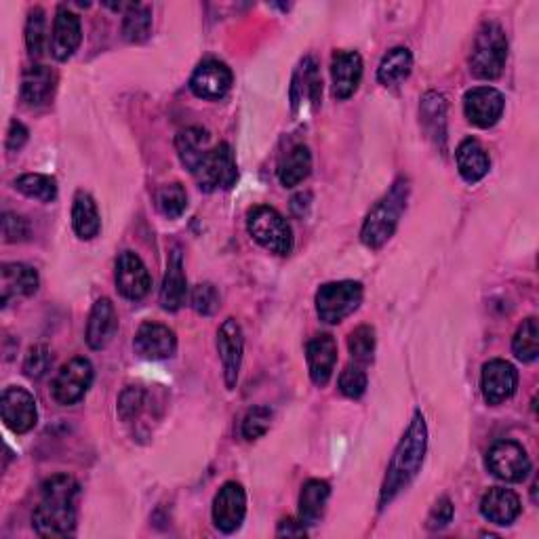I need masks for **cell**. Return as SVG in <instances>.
<instances>
[{"label": "cell", "mask_w": 539, "mask_h": 539, "mask_svg": "<svg viewBox=\"0 0 539 539\" xmlns=\"http://www.w3.org/2000/svg\"><path fill=\"white\" fill-rule=\"evenodd\" d=\"M81 487L68 474H55L41 487L32 525L41 537H68L76 529V502Z\"/></svg>", "instance_id": "6da1fadb"}, {"label": "cell", "mask_w": 539, "mask_h": 539, "mask_svg": "<svg viewBox=\"0 0 539 539\" xmlns=\"http://www.w3.org/2000/svg\"><path fill=\"white\" fill-rule=\"evenodd\" d=\"M428 447V426L422 411H415L407 432L403 434L401 443L396 445L390 466L384 478L382 493H379V508H386L392 499L407 489L415 476L422 472L424 457Z\"/></svg>", "instance_id": "7a4b0ae2"}, {"label": "cell", "mask_w": 539, "mask_h": 539, "mask_svg": "<svg viewBox=\"0 0 539 539\" xmlns=\"http://www.w3.org/2000/svg\"><path fill=\"white\" fill-rule=\"evenodd\" d=\"M409 190L411 188L405 177L396 179L390 192L369 211L363 230H361V241L365 247L377 251L394 236L398 224H401V217L407 209Z\"/></svg>", "instance_id": "3957f363"}, {"label": "cell", "mask_w": 539, "mask_h": 539, "mask_svg": "<svg viewBox=\"0 0 539 539\" xmlns=\"http://www.w3.org/2000/svg\"><path fill=\"white\" fill-rule=\"evenodd\" d=\"M508 59V38L504 28L497 22H485L476 32L472 53H470V72L481 81H495L502 76Z\"/></svg>", "instance_id": "277c9868"}, {"label": "cell", "mask_w": 539, "mask_h": 539, "mask_svg": "<svg viewBox=\"0 0 539 539\" xmlns=\"http://www.w3.org/2000/svg\"><path fill=\"white\" fill-rule=\"evenodd\" d=\"M247 230L257 245L274 255H289L293 251V230L274 207H251L247 213Z\"/></svg>", "instance_id": "5b68a950"}, {"label": "cell", "mask_w": 539, "mask_h": 539, "mask_svg": "<svg viewBox=\"0 0 539 539\" xmlns=\"http://www.w3.org/2000/svg\"><path fill=\"white\" fill-rule=\"evenodd\" d=\"M365 289L358 281L327 283L316 291V314L325 325H339L363 304Z\"/></svg>", "instance_id": "8992f818"}, {"label": "cell", "mask_w": 539, "mask_h": 539, "mask_svg": "<svg viewBox=\"0 0 539 539\" xmlns=\"http://www.w3.org/2000/svg\"><path fill=\"white\" fill-rule=\"evenodd\" d=\"M192 175L196 179L198 188H201L203 192L230 190L238 179L236 158L230 144L222 142L217 146H211V150L205 154L201 165L194 169Z\"/></svg>", "instance_id": "52a82bcc"}, {"label": "cell", "mask_w": 539, "mask_h": 539, "mask_svg": "<svg viewBox=\"0 0 539 539\" xmlns=\"http://www.w3.org/2000/svg\"><path fill=\"white\" fill-rule=\"evenodd\" d=\"M93 365L91 361L83 356H76L72 361H68L53 379V398L64 407L76 405L78 401H83L85 394L89 392L93 384Z\"/></svg>", "instance_id": "ba28073f"}, {"label": "cell", "mask_w": 539, "mask_h": 539, "mask_svg": "<svg viewBox=\"0 0 539 539\" xmlns=\"http://www.w3.org/2000/svg\"><path fill=\"white\" fill-rule=\"evenodd\" d=\"M487 466L493 476L506 483H523L531 474V459L516 441H497L487 453Z\"/></svg>", "instance_id": "9c48e42d"}, {"label": "cell", "mask_w": 539, "mask_h": 539, "mask_svg": "<svg viewBox=\"0 0 539 539\" xmlns=\"http://www.w3.org/2000/svg\"><path fill=\"white\" fill-rule=\"evenodd\" d=\"M291 108L295 114H306L321 106L323 99V76L314 57H304L295 68L291 89Z\"/></svg>", "instance_id": "30bf717a"}, {"label": "cell", "mask_w": 539, "mask_h": 539, "mask_svg": "<svg viewBox=\"0 0 539 539\" xmlns=\"http://www.w3.org/2000/svg\"><path fill=\"white\" fill-rule=\"evenodd\" d=\"M232 83V70L224 62H219V59H205V62L196 66L190 78V91L196 97L207 99V102H217V99H224L230 93Z\"/></svg>", "instance_id": "8fae6325"}, {"label": "cell", "mask_w": 539, "mask_h": 539, "mask_svg": "<svg viewBox=\"0 0 539 539\" xmlns=\"http://www.w3.org/2000/svg\"><path fill=\"white\" fill-rule=\"evenodd\" d=\"M116 289L123 297L131 299V302H139L150 293L152 278L142 262V257L133 251H123L116 259Z\"/></svg>", "instance_id": "7c38bea8"}, {"label": "cell", "mask_w": 539, "mask_h": 539, "mask_svg": "<svg viewBox=\"0 0 539 539\" xmlns=\"http://www.w3.org/2000/svg\"><path fill=\"white\" fill-rule=\"evenodd\" d=\"M247 516V493L245 489L230 481L217 491L213 499V523L219 531L234 533L241 529Z\"/></svg>", "instance_id": "4fadbf2b"}, {"label": "cell", "mask_w": 539, "mask_h": 539, "mask_svg": "<svg viewBox=\"0 0 539 539\" xmlns=\"http://www.w3.org/2000/svg\"><path fill=\"white\" fill-rule=\"evenodd\" d=\"M217 350L224 365V382L228 390L236 388L238 375H241L243 365V350H245V335L236 318H226L217 331Z\"/></svg>", "instance_id": "5bb4252c"}, {"label": "cell", "mask_w": 539, "mask_h": 539, "mask_svg": "<svg viewBox=\"0 0 539 539\" xmlns=\"http://www.w3.org/2000/svg\"><path fill=\"white\" fill-rule=\"evenodd\" d=\"M506 108V99L493 87H474L464 95V112L478 129H491L499 123Z\"/></svg>", "instance_id": "9a60e30c"}, {"label": "cell", "mask_w": 539, "mask_h": 539, "mask_svg": "<svg viewBox=\"0 0 539 539\" xmlns=\"http://www.w3.org/2000/svg\"><path fill=\"white\" fill-rule=\"evenodd\" d=\"M0 411H3L5 426L15 434L30 432L38 422L36 401L26 388H7L3 392V401H0Z\"/></svg>", "instance_id": "2e32d148"}, {"label": "cell", "mask_w": 539, "mask_h": 539, "mask_svg": "<svg viewBox=\"0 0 539 539\" xmlns=\"http://www.w3.org/2000/svg\"><path fill=\"white\" fill-rule=\"evenodd\" d=\"M83 28L81 17L70 11L66 5L57 9L53 32H51V53L57 62H68V59L81 47Z\"/></svg>", "instance_id": "e0dca14e"}, {"label": "cell", "mask_w": 539, "mask_h": 539, "mask_svg": "<svg viewBox=\"0 0 539 539\" xmlns=\"http://www.w3.org/2000/svg\"><path fill=\"white\" fill-rule=\"evenodd\" d=\"M518 386V373L514 365L502 358H495L483 367L481 375V388L487 405H502L508 398L514 396Z\"/></svg>", "instance_id": "ac0fdd59"}, {"label": "cell", "mask_w": 539, "mask_h": 539, "mask_svg": "<svg viewBox=\"0 0 539 539\" xmlns=\"http://www.w3.org/2000/svg\"><path fill=\"white\" fill-rule=\"evenodd\" d=\"M133 348L146 361H165L175 354L177 337L161 323H144L137 329Z\"/></svg>", "instance_id": "d6986e66"}, {"label": "cell", "mask_w": 539, "mask_h": 539, "mask_svg": "<svg viewBox=\"0 0 539 539\" xmlns=\"http://www.w3.org/2000/svg\"><path fill=\"white\" fill-rule=\"evenodd\" d=\"M333 95L350 99L363 81V57L356 51H335L331 57Z\"/></svg>", "instance_id": "ffe728a7"}, {"label": "cell", "mask_w": 539, "mask_h": 539, "mask_svg": "<svg viewBox=\"0 0 539 539\" xmlns=\"http://www.w3.org/2000/svg\"><path fill=\"white\" fill-rule=\"evenodd\" d=\"M41 278L32 266L26 264H3L0 268V304L9 306L13 299L30 297L38 291Z\"/></svg>", "instance_id": "44dd1931"}, {"label": "cell", "mask_w": 539, "mask_h": 539, "mask_svg": "<svg viewBox=\"0 0 539 539\" xmlns=\"http://www.w3.org/2000/svg\"><path fill=\"white\" fill-rule=\"evenodd\" d=\"M306 361L312 382L318 388H325L335 371L337 363V342L331 335H316L308 342Z\"/></svg>", "instance_id": "7402d4cb"}, {"label": "cell", "mask_w": 539, "mask_h": 539, "mask_svg": "<svg viewBox=\"0 0 539 539\" xmlns=\"http://www.w3.org/2000/svg\"><path fill=\"white\" fill-rule=\"evenodd\" d=\"M118 331L116 308L108 297L97 299L87 321V344L91 350H104Z\"/></svg>", "instance_id": "603a6c76"}, {"label": "cell", "mask_w": 539, "mask_h": 539, "mask_svg": "<svg viewBox=\"0 0 539 539\" xmlns=\"http://www.w3.org/2000/svg\"><path fill=\"white\" fill-rule=\"evenodd\" d=\"M521 499L510 489L493 487L489 489L483 499H481V514L487 518L489 523L508 527L512 525L518 516H521Z\"/></svg>", "instance_id": "cb8c5ba5"}, {"label": "cell", "mask_w": 539, "mask_h": 539, "mask_svg": "<svg viewBox=\"0 0 539 539\" xmlns=\"http://www.w3.org/2000/svg\"><path fill=\"white\" fill-rule=\"evenodd\" d=\"M186 295H188V283H186V272H184V259H182V251L175 247L169 253L165 281L161 287L163 310L177 312L186 304Z\"/></svg>", "instance_id": "d4e9b609"}, {"label": "cell", "mask_w": 539, "mask_h": 539, "mask_svg": "<svg viewBox=\"0 0 539 539\" xmlns=\"http://www.w3.org/2000/svg\"><path fill=\"white\" fill-rule=\"evenodd\" d=\"M57 85V74L53 68L36 64L30 66L22 76V102L28 108H38L51 102Z\"/></svg>", "instance_id": "484cf974"}, {"label": "cell", "mask_w": 539, "mask_h": 539, "mask_svg": "<svg viewBox=\"0 0 539 539\" xmlns=\"http://www.w3.org/2000/svg\"><path fill=\"white\" fill-rule=\"evenodd\" d=\"M455 161H457L459 175H462L464 182H468V184L481 182V179L489 173V167H491L485 148L474 137L464 139V142L457 146Z\"/></svg>", "instance_id": "4316f807"}, {"label": "cell", "mask_w": 539, "mask_h": 539, "mask_svg": "<svg viewBox=\"0 0 539 539\" xmlns=\"http://www.w3.org/2000/svg\"><path fill=\"white\" fill-rule=\"evenodd\" d=\"M419 116H422V125L432 142L445 150L447 146V102L441 93L428 91L422 99V108H419Z\"/></svg>", "instance_id": "83f0119b"}, {"label": "cell", "mask_w": 539, "mask_h": 539, "mask_svg": "<svg viewBox=\"0 0 539 539\" xmlns=\"http://www.w3.org/2000/svg\"><path fill=\"white\" fill-rule=\"evenodd\" d=\"M72 228L81 241H93L102 230V217H99L97 203L89 192H76L72 203Z\"/></svg>", "instance_id": "f1b7e54d"}, {"label": "cell", "mask_w": 539, "mask_h": 539, "mask_svg": "<svg viewBox=\"0 0 539 539\" xmlns=\"http://www.w3.org/2000/svg\"><path fill=\"white\" fill-rule=\"evenodd\" d=\"M329 497H331L329 483L318 481V478L308 481L302 487V493H299V521L304 525H316L325 514Z\"/></svg>", "instance_id": "f546056e"}, {"label": "cell", "mask_w": 539, "mask_h": 539, "mask_svg": "<svg viewBox=\"0 0 539 539\" xmlns=\"http://www.w3.org/2000/svg\"><path fill=\"white\" fill-rule=\"evenodd\" d=\"M209 133L201 127H190L179 131L175 137V146H177V154L182 165L194 173V169L201 165V161L205 158V154L211 150L209 146Z\"/></svg>", "instance_id": "4dcf8cb0"}, {"label": "cell", "mask_w": 539, "mask_h": 539, "mask_svg": "<svg viewBox=\"0 0 539 539\" xmlns=\"http://www.w3.org/2000/svg\"><path fill=\"white\" fill-rule=\"evenodd\" d=\"M310 171H312V154L308 146H295L283 156V161L278 163L276 175L278 182L285 188H295L302 184L304 179H308Z\"/></svg>", "instance_id": "1f68e13d"}, {"label": "cell", "mask_w": 539, "mask_h": 539, "mask_svg": "<svg viewBox=\"0 0 539 539\" xmlns=\"http://www.w3.org/2000/svg\"><path fill=\"white\" fill-rule=\"evenodd\" d=\"M411 70H413L411 51L407 47H394L384 55L382 64H379L377 81L384 87L401 85L403 81H407Z\"/></svg>", "instance_id": "d6a6232c"}, {"label": "cell", "mask_w": 539, "mask_h": 539, "mask_svg": "<svg viewBox=\"0 0 539 539\" xmlns=\"http://www.w3.org/2000/svg\"><path fill=\"white\" fill-rule=\"evenodd\" d=\"M152 32V7L144 3H131L123 19V36L129 43H144Z\"/></svg>", "instance_id": "836d02e7"}, {"label": "cell", "mask_w": 539, "mask_h": 539, "mask_svg": "<svg viewBox=\"0 0 539 539\" xmlns=\"http://www.w3.org/2000/svg\"><path fill=\"white\" fill-rule=\"evenodd\" d=\"M15 190L41 203H53L57 198V182L51 175L26 173L15 179Z\"/></svg>", "instance_id": "e575fe53"}, {"label": "cell", "mask_w": 539, "mask_h": 539, "mask_svg": "<svg viewBox=\"0 0 539 539\" xmlns=\"http://www.w3.org/2000/svg\"><path fill=\"white\" fill-rule=\"evenodd\" d=\"M512 352L521 363H533L539 354V331L537 318H527L523 325L516 329L512 339Z\"/></svg>", "instance_id": "d590c367"}, {"label": "cell", "mask_w": 539, "mask_h": 539, "mask_svg": "<svg viewBox=\"0 0 539 539\" xmlns=\"http://www.w3.org/2000/svg\"><path fill=\"white\" fill-rule=\"evenodd\" d=\"M156 209L161 211L165 217H169V219L182 217L184 211L188 209L186 188L179 182L165 184L163 188H158V192H156Z\"/></svg>", "instance_id": "8d00e7d4"}, {"label": "cell", "mask_w": 539, "mask_h": 539, "mask_svg": "<svg viewBox=\"0 0 539 539\" xmlns=\"http://www.w3.org/2000/svg\"><path fill=\"white\" fill-rule=\"evenodd\" d=\"M26 47L32 57H41L47 47V17L41 7H34L28 13L26 22Z\"/></svg>", "instance_id": "74e56055"}, {"label": "cell", "mask_w": 539, "mask_h": 539, "mask_svg": "<svg viewBox=\"0 0 539 539\" xmlns=\"http://www.w3.org/2000/svg\"><path fill=\"white\" fill-rule=\"evenodd\" d=\"M348 350L358 365H369L375 354V329L371 325L356 327L348 337Z\"/></svg>", "instance_id": "f35d334b"}, {"label": "cell", "mask_w": 539, "mask_h": 539, "mask_svg": "<svg viewBox=\"0 0 539 539\" xmlns=\"http://www.w3.org/2000/svg\"><path fill=\"white\" fill-rule=\"evenodd\" d=\"M339 390H342L344 396L352 398V401H356V398H361L367 392V373L363 365L354 363L342 371V375H339Z\"/></svg>", "instance_id": "ab89813d"}, {"label": "cell", "mask_w": 539, "mask_h": 539, "mask_svg": "<svg viewBox=\"0 0 539 539\" xmlns=\"http://www.w3.org/2000/svg\"><path fill=\"white\" fill-rule=\"evenodd\" d=\"M272 424V411L268 407H253L247 411L243 419V436L247 441H257L262 438Z\"/></svg>", "instance_id": "60d3db41"}, {"label": "cell", "mask_w": 539, "mask_h": 539, "mask_svg": "<svg viewBox=\"0 0 539 539\" xmlns=\"http://www.w3.org/2000/svg\"><path fill=\"white\" fill-rule=\"evenodd\" d=\"M190 302H192V308H194L198 314L211 316V314H215L217 308H219V293H217V289H215L211 283H201V285H196V287L192 289Z\"/></svg>", "instance_id": "b9f144b4"}, {"label": "cell", "mask_w": 539, "mask_h": 539, "mask_svg": "<svg viewBox=\"0 0 539 539\" xmlns=\"http://www.w3.org/2000/svg\"><path fill=\"white\" fill-rule=\"evenodd\" d=\"M144 398L146 392L139 386H129L123 390L121 398H118V415H121L123 422H131V419L139 415L144 407Z\"/></svg>", "instance_id": "7bdbcfd3"}, {"label": "cell", "mask_w": 539, "mask_h": 539, "mask_svg": "<svg viewBox=\"0 0 539 539\" xmlns=\"http://www.w3.org/2000/svg\"><path fill=\"white\" fill-rule=\"evenodd\" d=\"M49 365H51L49 348L38 344V346H32L24 358V373L30 379H41L49 371Z\"/></svg>", "instance_id": "ee69618b"}, {"label": "cell", "mask_w": 539, "mask_h": 539, "mask_svg": "<svg viewBox=\"0 0 539 539\" xmlns=\"http://www.w3.org/2000/svg\"><path fill=\"white\" fill-rule=\"evenodd\" d=\"M3 236L5 243H22L28 238V222L17 213H5L3 215Z\"/></svg>", "instance_id": "f6af8a7d"}, {"label": "cell", "mask_w": 539, "mask_h": 539, "mask_svg": "<svg viewBox=\"0 0 539 539\" xmlns=\"http://www.w3.org/2000/svg\"><path fill=\"white\" fill-rule=\"evenodd\" d=\"M453 504L449 497H441L438 502L434 504V508L430 510V516H428V529L430 531H438V529H445L451 521H453Z\"/></svg>", "instance_id": "bcb514c9"}, {"label": "cell", "mask_w": 539, "mask_h": 539, "mask_svg": "<svg viewBox=\"0 0 539 539\" xmlns=\"http://www.w3.org/2000/svg\"><path fill=\"white\" fill-rule=\"evenodd\" d=\"M28 129L22 125V123H19V121H11V125H9V131H7V150L9 152H19V150H22L24 146H26V142H28Z\"/></svg>", "instance_id": "7dc6e473"}, {"label": "cell", "mask_w": 539, "mask_h": 539, "mask_svg": "<svg viewBox=\"0 0 539 539\" xmlns=\"http://www.w3.org/2000/svg\"><path fill=\"white\" fill-rule=\"evenodd\" d=\"M276 535L278 537H306L308 529L302 521H295V518H283V521L278 523Z\"/></svg>", "instance_id": "c3c4849f"}, {"label": "cell", "mask_w": 539, "mask_h": 539, "mask_svg": "<svg viewBox=\"0 0 539 539\" xmlns=\"http://www.w3.org/2000/svg\"><path fill=\"white\" fill-rule=\"evenodd\" d=\"M310 201H312V196L306 192H302V194H297V196H293V201H291V211H293V215H297V211H299V207H304V211H308V207H310Z\"/></svg>", "instance_id": "681fc988"}]
</instances>
